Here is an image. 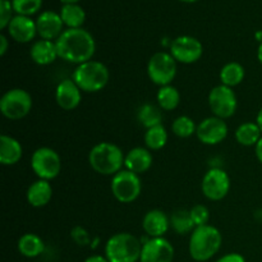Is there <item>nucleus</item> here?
Wrapping results in <instances>:
<instances>
[{"mask_svg": "<svg viewBox=\"0 0 262 262\" xmlns=\"http://www.w3.org/2000/svg\"><path fill=\"white\" fill-rule=\"evenodd\" d=\"M63 19L60 14L51 10L41 13L36 20V27H37V33L41 36L42 40H54L58 38L63 33Z\"/></svg>", "mask_w": 262, "mask_h": 262, "instance_id": "obj_15", "label": "nucleus"}, {"mask_svg": "<svg viewBox=\"0 0 262 262\" xmlns=\"http://www.w3.org/2000/svg\"><path fill=\"white\" fill-rule=\"evenodd\" d=\"M141 179L138 174L129 170H120L113 177L112 192L115 199L123 204H129L137 200L141 193Z\"/></svg>", "mask_w": 262, "mask_h": 262, "instance_id": "obj_9", "label": "nucleus"}, {"mask_svg": "<svg viewBox=\"0 0 262 262\" xmlns=\"http://www.w3.org/2000/svg\"><path fill=\"white\" fill-rule=\"evenodd\" d=\"M179 101H181V95L176 87L168 84V86H163L159 90L158 102L161 109L170 112L178 106Z\"/></svg>", "mask_w": 262, "mask_h": 262, "instance_id": "obj_27", "label": "nucleus"}, {"mask_svg": "<svg viewBox=\"0 0 262 262\" xmlns=\"http://www.w3.org/2000/svg\"><path fill=\"white\" fill-rule=\"evenodd\" d=\"M72 79L84 92H97L104 89L109 81V71L100 61L89 60L79 64L73 72Z\"/></svg>", "mask_w": 262, "mask_h": 262, "instance_id": "obj_5", "label": "nucleus"}, {"mask_svg": "<svg viewBox=\"0 0 262 262\" xmlns=\"http://www.w3.org/2000/svg\"><path fill=\"white\" fill-rule=\"evenodd\" d=\"M256 123H257V125L260 127V129L262 132V107L260 109V112H258L257 118H256Z\"/></svg>", "mask_w": 262, "mask_h": 262, "instance_id": "obj_40", "label": "nucleus"}, {"mask_svg": "<svg viewBox=\"0 0 262 262\" xmlns=\"http://www.w3.org/2000/svg\"><path fill=\"white\" fill-rule=\"evenodd\" d=\"M59 58L69 63L82 64L91 60L96 43L89 31L83 28H68L55 41Z\"/></svg>", "mask_w": 262, "mask_h": 262, "instance_id": "obj_1", "label": "nucleus"}, {"mask_svg": "<svg viewBox=\"0 0 262 262\" xmlns=\"http://www.w3.org/2000/svg\"><path fill=\"white\" fill-rule=\"evenodd\" d=\"M257 58H258V61L262 64V42L260 43V46H258V50H257Z\"/></svg>", "mask_w": 262, "mask_h": 262, "instance_id": "obj_41", "label": "nucleus"}, {"mask_svg": "<svg viewBox=\"0 0 262 262\" xmlns=\"http://www.w3.org/2000/svg\"><path fill=\"white\" fill-rule=\"evenodd\" d=\"M124 165L127 170L136 174H142L147 171L152 165V155L143 147H136L125 155Z\"/></svg>", "mask_w": 262, "mask_h": 262, "instance_id": "obj_19", "label": "nucleus"}, {"mask_svg": "<svg viewBox=\"0 0 262 262\" xmlns=\"http://www.w3.org/2000/svg\"><path fill=\"white\" fill-rule=\"evenodd\" d=\"M196 135L205 145H217L228 136V125L224 119L217 117L207 118L197 125Z\"/></svg>", "mask_w": 262, "mask_h": 262, "instance_id": "obj_14", "label": "nucleus"}, {"mask_svg": "<svg viewBox=\"0 0 262 262\" xmlns=\"http://www.w3.org/2000/svg\"><path fill=\"white\" fill-rule=\"evenodd\" d=\"M60 2L64 3V4H76L79 0H60Z\"/></svg>", "mask_w": 262, "mask_h": 262, "instance_id": "obj_42", "label": "nucleus"}, {"mask_svg": "<svg viewBox=\"0 0 262 262\" xmlns=\"http://www.w3.org/2000/svg\"><path fill=\"white\" fill-rule=\"evenodd\" d=\"M72 235H73L74 241H76L78 245H87L89 243V235H87V233L84 232L83 229H81V228H76V229L72 232Z\"/></svg>", "mask_w": 262, "mask_h": 262, "instance_id": "obj_35", "label": "nucleus"}, {"mask_svg": "<svg viewBox=\"0 0 262 262\" xmlns=\"http://www.w3.org/2000/svg\"><path fill=\"white\" fill-rule=\"evenodd\" d=\"M31 166L38 178L43 181H50V179L56 178L60 173V156L53 148L40 147L33 152Z\"/></svg>", "mask_w": 262, "mask_h": 262, "instance_id": "obj_7", "label": "nucleus"}, {"mask_svg": "<svg viewBox=\"0 0 262 262\" xmlns=\"http://www.w3.org/2000/svg\"><path fill=\"white\" fill-rule=\"evenodd\" d=\"M170 220L160 210H151L145 215L142 228L151 238H160L168 232Z\"/></svg>", "mask_w": 262, "mask_h": 262, "instance_id": "obj_18", "label": "nucleus"}, {"mask_svg": "<svg viewBox=\"0 0 262 262\" xmlns=\"http://www.w3.org/2000/svg\"><path fill=\"white\" fill-rule=\"evenodd\" d=\"M8 50V40L4 35H0V55H5Z\"/></svg>", "mask_w": 262, "mask_h": 262, "instance_id": "obj_37", "label": "nucleus"}, {"mask_svg": "<svg viewBox=\"0 0 262 262\" xmlns=\"http://www.w3.org/2000/svg\"><path fill=\"white\" fill-rule=\"evenodd\" d=\"M22 158V146L15 138L2 135L0 137V163L3 165H14Z\"/></svg>", "mask_w": 262, "mask_h": 262, "instance_id": "obj_22", "label": "nucleus"}, {"mask_svg": "<svg viewBox=\"0 0 262 262\" xmlns=\"http://www.w3.org/2000/svg\"><path fill=\"white\" fill-rule=\"evenodd\" d=\"M43 250H45V245H43L42 239L32 233L23 234L18 241V251L25 257H37L43 252Z\"/></svg>", "mask_w": 262, "mask_h": 262, "instance_id": "obj_23", "label": "nucleus"}, {"mask_svg": "<svg viewBox=\"0 0 262 262\" xmlns=\"http://www.w3.org/2000/svg\"><path fill=\"white\" fill-rule=\"evenodd\" d=\"M191 217L194 223V227H202V225H207L210 219V214L207 207L204 205H196L191 209Z\"/></svg>", "mask_w": 262, "mask_h": 262, "instance_id": "obj_33", "label": "nucleus"}, {"mask_svg": "<svg viewBox=\"0 0 262 262\" xmlns=\"http://www.w3.org/2000/svg\"><path fill=\"white\" fill-rule=\"evenodd\" d=\"M173 132L181 138L191 137L197 130L196 124L189 117H179L174 120L173 123Z\"/></svg>", "mask_w": 262, "mask_h": 262, "instance_id": "obj_31", "label": "nucleus"}, {"mask_svg": "<svg viewBox=\"0 0 262 262\" xmlns=\"http://www.w3.org/2000/svg\"><path fill=\"white\" fill-rule=\"evenodd\" d=\"M56 102L64 110H73L81 102V90L73 79H64L56 87Z\"/></svg>", "mask_w": 262, "mask_h": 262, "instance_id": "obj_17", "label": "nucleus"}, {"mask_svg": "<svg viewBox=\"0 0 262 262\" xmlns=\"http://www.w3.org/2000/svg\"><path fill=\"white\" fill-rule=\"evenodd\" d=\"M13 5L10 0H0V28L4 30L8 27L10 20L13 19L12 12H13Z\"/></svg>", "mask_w": 262, "mask_h": 262, "instance_id": "obj_34", "label": "nucleus"}, {"mask_svg": "<svg viewBox=\"0 0 262 262\" xmlns=\"http://www.w3.org/2000/svg\"><path fill=\"white\" fill-rule=\"evenodd\" d=\"M8 32L13 40L26 43L33 40L37 33V27H36V22H33L30 17L17 14L10 20L8 26Z\"/></svg>", "mask_w": 262, "mask_h": 262, "instance_id": "obj_16", "label": "nucleus"}, {"mask_svg": "<svg viewBox=\"0 0 262 262\" xmlns=\"http://www.w3.org/2000/svg\"><path fill=\"white\" fill-rule=\"evenodd\" d=\"M147 73L151 81L159 86H168L177 74V60L168 53H156L147 64Z\"/></svg>", "mask_w": 262, "mask_h": 262, "instance_id": "obj_8", "label": "nucleus"}, {"mask_svg": "<svg viewBox=\"0 0 262 262\" xmlns=\"http://www.w3.org/2000/svg\"><path fill=\"white\" fill-rule=\"evenodd\" d=\"M230 188L229 176L222 169H211L202 179V193L211 201H220L228 194Z\"/></svg>", "mask_w": 262, "mask_h": 262, "instance_id": "obj_11", "label": "nucleus"}, {"mask_svg": "<svg viewBox=\"0 0 262 262\" xmlns=\"http://www.w3.org/2000/svg\"><path fill=\"white\" fill-rule=\"evenodd\" d=\"M168 141V133L163 125H155L148 128L145 133V143L151 150H160L166 145Z\"/></svg>", "mask_w": 262, "mask_h": 262, "instance_id": "obj_28", "label": "nucleus"}, {"mask_svg": "<svg viewBox=\"0 0 262 262\" xmlns=\"http://www.w3.org/2000/svg\"><path fill=\"white\" fill-rule=\"evenodd\" d=\"M84 262H109L106 257H102V256L100 255H94V256H90V257H87Z\"/></svg>", "mask_w": 262, "mask_h": 262, "instance_id": "obj_38", "label": "nucleus"}, {"mask_svg": "<svg viewBox=\"0 0 262 262\" xmlns=\"http://www.w3.org/2000/svg\"><path fill=\"white\" fill-rule=\"evenodd\" d=\"M174 247L165 238H151L142 246L140 262H173Z\"/></svg>", "mask_w": 262, "mask_h": 262, "instance_id": "obj_13", "label": "nucleus"}, {"mask_svg": "<svg viewBox=\"0 0 262 262\" xmlns=\"http://www.w3.org/2000/svg\"><path fill=\"white\" fill-rule=\"evenodd\" d=\"M181 2H184V3H194V2H197V0H181Z\"/></svg>", "mask_w": 262, "mask_h": 262, "instance_id": "obj_43", "label": "nucleus"}, {"mask_svg": "<svg viewBox=\"0 0 262 262\" xmlns=\"http://www.w3.org/2000/svg\"><path fill=\"white\" fill-rule=\"evenodd\" d=\"M53 197V188L49 181H36L28 187L27 201L33 207H42L50 202Z\"/></svg>", "mask_w": 262, "mask_h": 262, "instance_id": "obj_21", "label": "nucleus"}, {"mask_svg": "<svg viewBox=\"0 0 262 262\" xmlns=\"http://www.w3.org/2000/svg\"><path fill=\"white\" fill-rule=\"evenodd\" d=\"M202 43L192 36H179L171 42L170 54L177 61L184 64L196 63L202 56Z\"/></svg>", "mask_w": 262, "mask_h": 262, "instance_id": "obj_12", "label": "nucleus"}, {"mask_svg": "<svg viewBox=\"0 0 262 262\" xmlns=\"http://www.w3.org/2000/svg\"><path fill=\"white\" fill-rule=\"evenodd\" d=\"M138 120L143 127L148 128L155 127V125H160L161 120H163V114L160 110L156 106L151 104H145L141 107L140 113H138Z\"/></svg>", "mask_w": 262, "mask_h": 262, "instance_id": "obj_30", "label": "nucleus"}, {"mask_svg": "<svg viewBox=\"0 0 262 262\" xmlns=\"http://www.w3.org/2000/svg\"><path fill=\"white\" fill-rule=\"evenodd\" d=\"M216 262H246V260L239 253H228V255L220 257Z\"/></svg>", "mask_w": 262, "mask_h": 262, "instance_id": "obj_36", "label": "nucleus"}, {"mask_svg": "<svg viewBox=\"0 0 262 262\" xmlns=\"http://www.w3.org/2000/svg\"><path fill=\"white\" fill-rule=\"evenodd\" d=\"M256 156H257L258 161L262 164V137L257 142V145H256Z\"/></svg>", "mask_w": 262, "mask_h": 262, "instance_id": "obj_39", "label": "nucleus"}, {"mask_svg": "<svg viewBox=\"0 0 262 262\" xmlns=\"http://www.w3.org/2000/svg\"><path fill=\"white\" fill-rule=\"evenodd\" d=\"M222 246V234L211 225L196 227L189 239V255L194 261L205 262L214 257Z\"/></svg>", "mask_w": 262, "mask_h": 262, "instance_id": "obj_2", "label": "nucleus"}, {"mask_svg": "<svg viewBox=\"0 0 262 262\" xmlns=\"http://www.w3.org/2000/svg\"><path fill=\"white\" fill-rule=\"evenodd\" d=\"M12 5L18 15L30 17L41 9L42 0H12Z\"/></svg>", "mask_w": 262, "mask_h": 262, "instance_id": "obj_32", "label": "nucleus"}, {"mask_svg": "<svg viewBox=\"0 0 262 262\" xmlns=\"http://www.w3.org/2000/svg\"><path fill=\"white\" fill-rule=\"evenodd\" d=\"M32 107V97L22 89L9 90L0 100V112L10 120L25 118Z\"/></svg>", "mask_w": 262, "mask_h": 262, "instance_id": "obj_6", "label": "nucleus"}, {"mask_svg": "<svg viewBox=\"0 0 262 262\" xmlns=\"http://www.w3.org/2000/svg\"><path fill=\"white\" fill-rule=\"evenodd\" d=\"M31 58L38 66H48L55 61L58 58L55 42L50 40H38L31 48Z\"/></svg>", "mask_w": 262, "mask_h": 262, "instance_id": "obj_20", "label": "nucleus"}, {"mask_svg": "<svg viewBox=\"0 0 262 262\" xmlns=\"http://www.w3.org/2000/svg\"><path fill=\"white\" fill-rule=\"evenodd\" d=\"M142 245L130 233H118L109 238L105 246V257L109 262H137Z\"/></svg>", "mask_w": 262, "mask_h": 262, "instance_id": "obj_4", "label": "nucleus"}, {"mask_svg": "<svg viewBox=\"0 0 262 262\" xmlns=\"http://www.w3.org/2000/svg\"><path fill=\"white\" fill-rule=\"evenodd\" d=\"M261 129L257 123H243L235 130V138L238 143L242 146H253L257 145L261 138Z\"/></svg>", "mask_w": 262, "mask_h": 262, "instance_id": "obj_25", "label": "nucleus"}, {"mask_svg": "<svg viewBox=\"0 0 262 262\" xmlns=\"http://www.w3.org/2000/svg\"><path fill=\"white\" fill-rule=\"evenodd\" d=\"M124 156L117 145L101 142L95 146L89 155L90 165L96 173L102 176H115L124 165Z\"/></svg>", "mask_w": 262, "mask_h": 262, "instance_id": "obj_3", "label": "nucleus"}, {"mask_svg": "<svg viewBox=\"0 0 262 262\" xmlns=\"http://www.w3.org/2000/svg\"><path fill=\"white\" fill-rule=\"evenodd\" d=\"M60 17L64 25L69 28H81L86 19V13L78 4H64L60 10Z\"/></svg>", "mask_w": 262, "mask_h": 262, "instance_id": "obj_24", "label": "nucleus"}, {"mask_svg": "<svg viewBox=\"0 0 262 262\" xmlns=\"http://www.w3.org/2000/svg\"><path fill=\"white\" fill-rule=\"evenodd\" d=\"M209 104L215 117L227 119L237 110V97L230 87L222 84L211 90L209 95Z\"/></svg>", "mask_w": 262, "mask_h": 262, "instance_id": "obj_10", "label": "nucleus"}, {"mask_svg": "<svg viewBox=\"0 0 262 262\" xmlns=\"http://www.w3.org/2000/svg\"><path fill=\"white\" fill-rule=\"evenodd\" d=\"M170 225L179 234H186L194 230V223L191 217V212L186 210H178L173 212L170 217Z\"/></svg>", "mask_w": 262, "mask_h": 262, "instance_id": "obj_29", "label": "nucleus"}, {"mask_svg": "<svg viewBox=\"0 0 262 262\" xmlns=\"http://www.w3.org/2000/svg\"><path fill=\"white\" fill-rule=\"evenodd\" d=\"M245 78V68L239 63H228L227 66L223 67L220 72V81L224 86L234 87L238 86Z\"/></svg>", "mask_w": 262, "mask_h": 262, "instance_id": "obj_26", "label": "nucleus"}]
</instances>
